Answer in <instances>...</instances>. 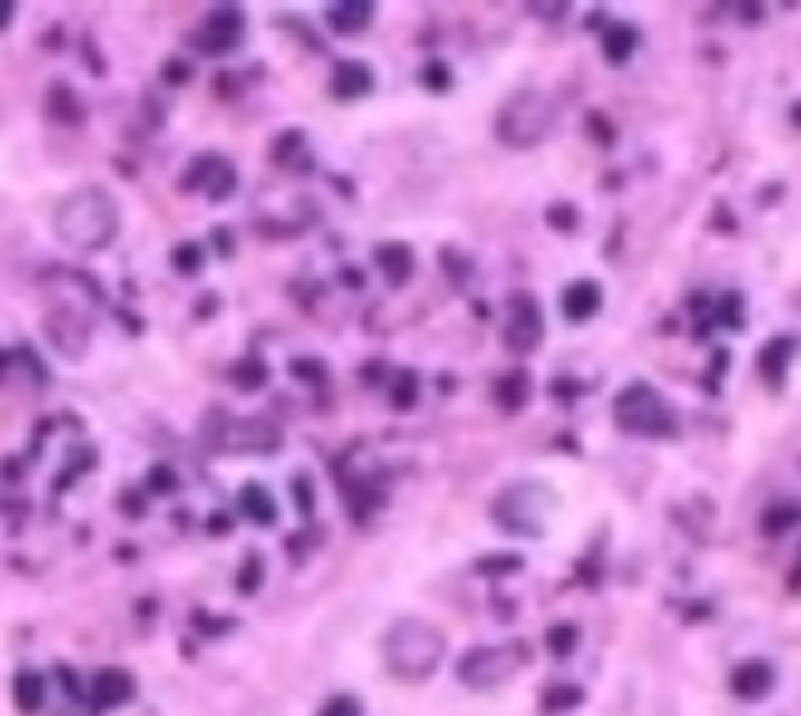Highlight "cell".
I'll list each match as a JSON object with an SVG mask.
<instances>
[{"instance_id":"44dd1931","label":"cell","mask_w":801,"mask_h":716,"mask_svg":"<svg viewBox=\"0 0 801 716\" xmlns=\"http://www.w3.org/2000/svg\"><path fill=\"white\" fill-rule=\"evenodd\" d=\"M788 354H797V340L792 335H783V340H769L764 354H759V372H764V382L778 387L783 382V372H788Z\"/></svg>"},{"instance_id":"d6a6232c","label":"cell","mask_w":801,"mask_h":716,"mask_svg":"<svg viewBox=\"0 0 801 716\" xmlns=\"http://www.w3.org/2000/svg\"><path fill=\"white\" fill-rule=\"evenodd\" d=\"M721 326L726 330H740L745 326V307H740V297L731 292V297H721Z\"/></svg>"},{"instance_id":"d6986e66","label":"cell","mask_w":801,"mask_h":716,"mask_svg":"<svg viewBox=\"0 0 801 716\" xmlns=\"http://www.w3.org/2000/svg\"><path fill=\"white\" fill-rule=\"evenodd\" d=\"M330 95L335 99H364V95H373V71L364 62H339L330 71Z\"/></svg>"},{"instance_id":"d4e9b609","label":"cell","mask_w":801,"mask_h":716,"mask_svg":"<svg viewBox=\"0 0 801 716\" xmlns=\"http://www.w3.org/2000/svg\"><path fill=\"white\" fill-rule=\"evenodd\" d=\"M170 265H175V274H185V278H194V274H204V265H208V255H204V246H198V241H179V246L170 250Z\"/></svg>"},{"instance_id":"9a60e30c","label":"cell","mask_w":801,"mask_h":716,"mask_svg":"<svg viewBox=\"0 0 801 716\" xmlns=\"http://www.w3.org/2000/svg\"><path fill=\"white\" fill-rule=\"evenodd\" d=\"M236 509L246 514L250 524H259V528H274L278 524V500L269 495V486H259V481H246L236 490Z\"/></svg>"},{"instance_id":"ffe728a7","label":"cell","mask_w":801,"mask_h":716,"mask_svg":"<svg viewBox=\"0 0 801 716\" xmlns=\"http://www.w3.org/2000/svg\"><path fill=\"white\" fill-rule=\"evenodd\" d=\"M274 166H284V170H307L312 166V151H307V137L297 132V128H288L284 137L274 142Z\"/></svg>"},{"instance_id":"f35d334b","label":"cell","mask_w":801,"mask_h":716,"mask_svg":"<svg viewBox=\"0 0 801 716\" xmlns=\"http://www.w3.org/2000/svg\"><path fill=\"white\" fill-rule=\"evenodd\" d=\"M533 14H566V6H528Z\"/></svg>"},{"instance_id":"74e56055","label":"cell","mask_w":801,"mask_h":716,"mask_svg":"<svg viewBox=\"0 0 801 716\" xmlns=\"http://www.w3.org/2000/svg\"><path fill=\"white\" fill-rule=\"evenodd\" d=\"M10 19H14V6L10 0H0V29H10Z\"/></svg>"},{"instance_id":"f1b7e54d","label":"cell","mask_w":801,"mask_h":716,"mask_svg":"<svg viewBox=\"0 0 801 716\" xmlns=\"http://www.w3.org/2000/svg\"><path fill=\"white\" fill-rule=\"evenodd\" d=\"M48 113H52V118H62V123H80V118H86V113L71 105V90H67V86H52V95H48Z\"/></svg>"},{"instance_id":"6da1fadb","label":"cell","mask_w":801,"mask_h":716,"mask_svg":"<svg viewBox=\"0 0 801 716\" xmlns=\"http://www.w3.org/2000/svg\"><path fill=\"white\" fill-rule=\"evenodd\" d=\"M52 231L67 250L95 255L118 236V203L105 185H80L71 189L52 212Z\"/></svg>"},{"instance_id":"7402d4cb","label":"cell","mask_w":801,"mask_h":716,"mask_svg":"<svg viewBox=\"0 0 801 716\" xmlns=\"http://www.w3.org/2000/svg\"><path fill=\"white\" fill-rule=\"evenodd\" d=\"M528 391H533L528 372H505V377H495V387H491V396H495L500 410H518V406L528 401Z\"/></svg>"},{"instance_id":"cb8c5ba5","label":"cell","mask_w":801,"mask_h":716,"mask_svg":"<svg viewBox=\"0 0 801 716\" xmlns=\"http://www.w3.org/2000/svg\"><path fill=\"white\" fill-rule=\"evenodd\" d=\"M265 382H269V368H265V358L246 354V358H236V364H231V387H240V391H259Z\"/></svg>"},{"instance_id":"2e32d148","label":"cell","mask_w":801,"mask_h":716,"mask_svg":"<svg viewBox=\"0 0 801 716\" xmlns=\"http://www.w3.org/2000/svg\"><path fill=\"white\" fill-rule=\"evenodd\" d=\"M373 265L383 269V278L392 288H400V284H411V274H415V255L406 241H383L373 250Z\"/></svg>"},{"instance_id":"ac0fdd59","label":"cell","mask_w":801,"mask_h":716,"mask_svg":"<svg viewBox=\"0 0 801 716\" xmlns=\"http://www.w3.org/2000/svg\"><path fill=\"white\" fill-rule=\"evenodd\" d=\"M373 14L377 10L368 6V0H339V6L326 10V24H330V33H349L354 38V33H364L373 24Z\"/></svg>"},{"instance_id":"e575fe53","label":"cell","mask_w":801,"mask_h":716,"mask_svg":"<svg viewBox=\"0 0 801 716\" xmlns=\"http://www.w3.org/2000/svg\"><path fill=\"white\" fill-rule=\"evenodd\" d=\"M547 222H552L556 231H575L580 217H575V208H571V203H552V208H547Z\"/></svg>"},{"instance_id":"277c9868","label":"cell","mask_w":801,"mask_h":716,"mask_svg":"<svg viewBox=\"0 0 801 716\" xmlns=\"http://www.w3.org/2000/svg\"><path fill=\"white\" fill-rule=\"evenodd\" d=\"M613 420L623 434H632V439H674V429H679L674 406L651 382H627L617 391L613 396Z\"/></svg>"},{"instance_id":"8fae6325","label":"cell","mask_w":801,"mask_h":716,"mask_svg":"<svg viewBox=\"0 0 801 716\" xmlns=\"http://www.w3.org/2000/svg\"><path fill=\"white\" fill-rule=\"evenodd\" d=\"M137 698V679L128 669H99L90 684V707L95 712H118Z\"/></svg>"},{"instance_id":"30bf717a","label":"cell","mask_w":801,"mask_h":716,"mask_svg":"<svg viewBox=\"0 0 801 716\" xmlns=\"http://www.w3.org/2000/svg\"><path fill=\"white\" fill-rule=\"evenodd\" d=\"M48 340L57 354H67V358H80L90 349V321L80 311H67V307H57L48 316Z\"/></svg>"},{"instance_id":"484cf974","label":"cell","mask_w":801,"mask_h":716,"mask_svg":"<svg viewBox=\"0 0 801 716\" xmlns=\"http://www.w3.org/2000/svg\"><path fill=\"white\" fill-rule=\"evenodd\" d=\"M580 698H585V693H580L575 684H556V688L543 693V712H575Z\"/></svg>"},{"instance_id":"d590c367","label":"cell","mask_w":801,"mask_h":716,"mask_svg":"<svg viewBox=\"0 0 801 716\" xmlns=\"http://www.w3.org/2000/svg\"><path fill=\"white\" fill-rule=\"evenodd\" d=\"M147 486H151V490H160V495H166V490H175V476H170V467H151Z\"/></svg>"},{"instance_id":"603a6c76","label":"cell","mask_w":801,"mask_h":716,"mask_svg":"<svg viewBox=\"0 0 801 716\" xmlns=\"http://www.w3.org/2000/svg\"><path fill=\"white\" fill-rule=\"evenodd\" d=\"M636 43H641V33L632 24H604V57L613 67H623L627 57L636 52Z\"/></svg>"},{"instance_id":"e0dca14e","label":"cell","mask_w":801,"mask_h":716,"mask_svg":"<svg viewBox=\"0 0 801 716\" xmlns=\"http://www.w3.org/2000/svg\"><path fill=\"white\" fill-rule=\"evenodd\" d=\"M14 707L24 716H38L48 707V674L43 669H19L14 674Z\"/></svg>"},{"instance_id":"8d00e7d4","label":"cell","mask_w":801,"mask_h":716,"mask_svg":"<svg viewBox=\"0 0 801 716\" xmlns=\"http://www.w3.org/2000/svg\"><path fill=\"white\" fill-rule=\"evenodd\" d=\"M293 372L303 377V382H307V377H312V382H320V377H326V372H320V364H312V358H297V364H293Z\"/></svg>"},{"instance_id":"836d02e7","label":"cell","mask_w":801,"mask_h":716,"mask_svg":"<svg viewBox=\"0 0 801 716\" xmlns=\"http://www.w3.org/2000/svg\"><path fill=\"white\" fill-rule=\"evenodd\" d=\"M293 495H297V514H303V519H307V514L316 509V490H312V481H307V476H293Z\"/></svg>"},{"instance_id":"ab89813d","label":"cell","mask_w":801,"mask_h":716,"mask_svg":"<svg viewBox=\"0 0 801 716\" xmlns=\"http://www.w3.org/2000/svg\"><path fill=\"white\" fill-rule=\"evenodd\" d=\"M797 123H801V105H797Z\"/></svg>"},{"instance_id":"f546056e","label":"cell","mask_w":801,"mask_h":716,"mask_svg":"<svg viewBox=\"0 0 801 716\" xmlns=\"http://www.w3.org/2000/svg\"><path fill=\"white\" fill-rule=\"evenodd\" d=\"M259 575H265V556H246V566H240V575H236V589L246 594V599L259 589Z\"/></svg>"},{"instance_id":"4fadbf2b","label":"cell","mask_w":801,"mask_h":716,"mask_svg":"<svg viewBox=\"0 0 801 716\" xmlns=\"http://www.w3.org/2000/svg\"><path fill=\"white\" fill-rule=\"evenodd\" d=\"M599 307H604V288L594 284V278H575V284L561 292V316H566L571 326H585L599 316Z\"/></svg>"},{"instance_id":"8992f818","label":"cell","mask_w":801,"mask_h":716,"mask_svg":"<svg viewBox=\"0 0 801 716\" xmlns=\"http://www.w3.org/2000/svg\"><path fill=\"white\" fill-rule=\"evenodd\" d=\"M524 646L505 642V646H472L463 660H457V684L472 688V693H495L505 688L518 669H524Z\"/></svg>"},{"instance_id":"4316f807","label":"cell","mask_w":801,"mask_h":716,"mask_svg":"<svg viewBox=\"0 0 801 716\" xmlns=\"http://www.w3.org/2000/svg\"><path fill=\"white\" fill-rule=\"evenodd\" d=\"M415 396H419V372H396V382H392V406H396V410H411V406H415Z\"/></svg>"},{"instance_id":"1f68e13d","label":"cell","mask_w":801,"mask_h":716,"mask_svg":"<svg viewBox=\"0 0 801 716\" xmlns=\"http://www.w3.org/2000/svg\"><path fill=\"white\" fill-rule=\"evenodd\" d=\"M575 642H580V632H575L571 623H556V627L547 632V646H552L556 655H571V650H575Z\"/></svg>"},{"instance_id":"ba28073f","label":"cell","mask_w":801,"mask_h":716,"mask_svg":"<svg viewBox=\"0 0 801 716\" xmlns=\"http://www.w3.org/2000/svg\"><path fill=\"white\" fill-rule=\"evenodd\" d=\"M240 38H246V14H240V10H212L204 24L194 29L189 43L198 52H208V57H227Z\"/></svg>"},{"instance_id":"83f0119b","label":"cell","mask_w":801,"mask_h":716,"mask_svg":"<svg viewBox=\"0 0 801 716\" xmlns=\"http://www.w3.org/2000/svg\"><path fill=\"white\" fill-rule=\"evenodd\" d=\"M792 524H801V505H769V514H764V533L773 537V533H788Z\"/></svg>"},{"instance_id":"7a4b0ae2","label":"cell","mask_w":801,"mask_h":716,"mask_svg":"<svg viewBox=\"0 0 801 716\" xmlns=\"http://www.w3.org/2000/svg\"><path fill=\"white\" fill-rule=\"evenodd\" d=\"M444 632L429 627V623H419V618H400L387 627L383 636V665L392 679L400 684H425L434 679V669L444 665Z\"/></svg>"},{"instance_id":"5b68a950","label":"cell","mask_w":801,"mask_h":716,"mask_svg":"<svg viewBox=\"0 0 801 716\" xmlns=\"http://www.w3.org/2000/svg\"><path fill=\"white\" fill-rule=\"evenodd\" d=\"M552 128H556V105L547 95H537V90L510 95L505 105H500V113H495V137L505 147H514V151H528L537 142H547Z\"/></svg>"},{"instance_id":"3957f363","label":"cell","mask_w":801,"mask_h":716,"mask_svg":"<svg viewBox=\"0 0 801 716\" xmlns=\"http://www.w3.org/2000/svg\"><path fill=\"white\" fill-rule=\"evenodd\" d=\"M556 495L543 481H514L491 500V524L510 537H543L552 524Z\"/></svg>"},{"instance_id":"9c48e42d","label":"cell","mask_w":801,"mask_h":716,"mask_svg":"<svg viewBox=\"0 0 801 716\" xmlns=\"http://www.w3.org/2000/svg\"><path fill=\"white\" fill-rule=\"evenodd\" d=\"M185 189H198V193H208L212 203H222V198L236 193V166L222 161V156H198V161H189Z\"/></svg>"},{"instance_id":"5bb4252c","label":"cell","mask_w":801,"mask_h":716,"mask_svg":"<svg viewBox=\"0 0 801 716\" xmlns=\"http://www.w3.org/2000/svg\"><path fill=\"white\" fill-rule=\"evenodd\" d=\"M773 684H778V674H773L769 660H740V665L731 669V693H735V698H745V703L769 698Z\"/></svg>"},{"instance_id":"7c38bea8","label":"cell","mask_w":801,"mask_h":716,"mask_svg":"<svg viewBox=\"0 0 801 716\" xmlns=\"http://www.w3.org/2000/svg\"><path fill=\"white\" fill-rule=\"evenodd\" d=\"M278 444H284V434H278L269 420H231L227 439H222L227 453H274Z\"/></svg>"},{"instance_id":"52a82bcc","label":"cell","mask_w":801,"mask_h":716,"mask_svg":"<svg viewBox=\"0 0 801 716\" xmlns=\"http://www.w3.org/2000/svg\"><path fill=\"white\" fill-rule=\"evenodd\" d=\"M543 307L533 302L528 292H514L510 297V307H505V326H500V340H505L510 354H533L537 345H543Z\"/></svg>"},{"instance_id":"4dcf8cb0","label":"cell","mask_w":801,"mask_h":716,"mask_svg":"<svg viewBox=\"0 0 801 716\" xmlns=\"http://www.w3.org/2000/svg\"><path fill=\"white\" fill-rule=\"evenodd\" d=\"M316 716H364V703H358L354 693H335V698H326V707H320Z\"/></svg>"}]
</instances>
